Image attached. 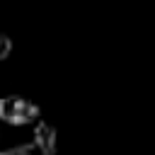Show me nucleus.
<instances>
[{"mask_svg":"<svg viewBox=\"0 0 155 155\" xmlns=\"http://www.w3.org/2000/svg\"><path fill=\"white\" fill-rule=\"evenodd\" d=\"M0 121L7 126H36L41 121V107L24 94L0 97Z\"/></svg>","mask_w":155,"mask_h":155,"instance_id":"f257e3e1","label":"nucleus"},{"mask_svg":"<svg viewBox=\"0 0 155 155\" xmlns=\"http://www.w3.org/2000/svg\"><path fill=\"white\" fill-rule=\"evenodd\" d=\"M58 150V131L48 121H39L27 143L0 150V155H56Z\"/></svg>","mask_w":155,"mask_h":155,"instance_id":"f03ea898","label":"nucleus"},{"mask_svg":"<svg viewBox=\"0 0 155 155\" xmlns=\"http://www.w3.org/2000/svg\"><path fill=\"white\" fill-rule=\"evenodd\" d=\"M12 39L5 34V31H0V63L5 61V58H10V53H12Z\"/></svg>","mask_w":155,"mask_h":155,"instance_id":"7ed1b4c3","label":"nucleus"}]
</instances>
